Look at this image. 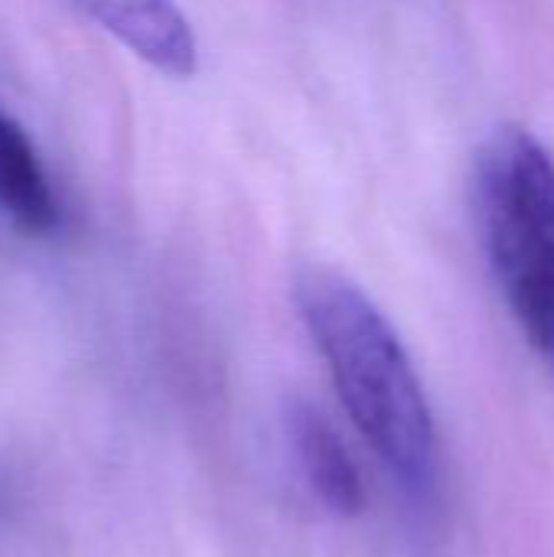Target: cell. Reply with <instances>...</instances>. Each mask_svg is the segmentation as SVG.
Segmentation results:
<instances>
[{
  "label": "cell",
  "instance_id": "3",
  "mask_svg": "<svg viewBox=\"0 0 554 557\" xmlns=\"http://www.w3.org/2000/svg\"><path fill=\"white\" fill-rule=\"evenodd\" d=\"M287 447L310 499L333 519H359L366 512V483L333 421L307 401H294L284 414Z\"/></svg>",
  "mask_w": 554,
  "mask_h": 557
},
{
  "label": "cell",
  "instance_id": "1",
  "mask_svg": "<svg viewBox=\"0 0 554 557\" xmlns=\"http://www.w3.org/2000/svg\"><path fill=\"white\" fill-rule=\"evenodd\" d=\"M294 304L353 428L411 499H431L441 473L438 424L398 330L336 268H304Z\"/></svg>",
  "mask_w": 554,
  "mask_h": 557
},
{
  "label": "cell",
  "instance_id": "2",
  "mask_svg": "<svg viewBox=\"0 0 554 557\" xmlns=\"http://www.w3.org/2000/svg\"><path fill=\"white\" fill-rule=\"evenodd\" d=\"M473 212L522 339L554 369V157L529 127L503 124L480 144Z\"/></svg>",
  "mask_w": 554,
  "mask_h": 557
},
{
  "label": "cell",
  "instance_id": "4",
  "mask_svg": "<svg viewBox=\"0 0 554 557\" xmlns=\"http://www.w3.org/2000/svg\"><path fill=\"white\" fill-rule=\"evenodd\" d=\"M78 13L163 75L189 78L199 65L193 23L176 0H72Z\"/></svg>",
  "mask_w": 554,
  "mask_h": 557
},
{
  "label": "cell",
  "instance_id": "5",
  "mask_svg": "<svg viewBox=\"0 0 554 557\" xmlns=\"http://www.w3.org/2000/svg\"><path fill=\"white\" fill-rule=\"evenodd\" d=\"M0 212L23 235H49L59 225L52 183L16 121L0 111Z\"/></svg>",
  "mask_w": 554,
  "mask_h": 557
}]
</instances>
